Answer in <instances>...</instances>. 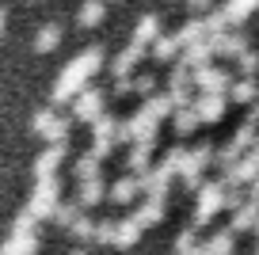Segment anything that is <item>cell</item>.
<instances>
[{"label": "cell", "instance_id": "1", "mask_svg": "<svg viewBox=\"0 0 259 255\" xmlns=\"http://www.w3.org/2000/svg\"><path fill=\"white\" fill-rule=\"evenodd\" d=\"M221 206H225V191H221L218 183H213V187H206V191H202V198H198V221H210V217L218 214Z\"/></svg>", "mask_w": 259, "mask_h": 255}, {"label": "cell", "instance_id": "2", "mask_svg": "<svg viewBox=\"0 0 259 255\" xmlns=\"http://www.w3.org/2000/svg\"><path fill=\"white\" fill-rule=\"evenodd\" d=\"M34 247H38V244H34L31 232H16L8 244L0 247V255H34Z\"/></svg>", "mask_w": 259, "mask_h": 255}, {"label": "cell", "instance_id": "3", "mask_svg": "<svg viewBox=\"0 0 259 255\" xmlns=\"http://www.w3.org/2000/svg\"><path fill=\"white\" fill-rule=\"evenodd\" d=\"M229 251H233V232H218V236L206 244L202 255H229Z\"/></svg>", "mask_w": 259, "mask_h": 255}, {"label": "cell", "instance_id": "4", "mask_svg": "<svg viewBox=\"0 0 259 255\" xmlns=\"http://www.w3.org/2000/svg\"><path fill=\"white\" fill-rule=\"evenodd\" d=\"M134 194H138V183H134V179H122V183L114 187V198H118V202H130Z\"/></svg>", "mask_w": 259, "mask_h": 255}]
</instances>
